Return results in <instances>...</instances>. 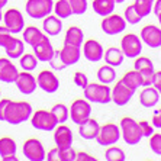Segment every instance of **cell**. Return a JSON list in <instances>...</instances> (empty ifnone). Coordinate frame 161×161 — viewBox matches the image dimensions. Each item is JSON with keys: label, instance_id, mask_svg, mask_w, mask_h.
Returning a JSON list of instances; mask_svg holds the SVG:
<instances>
[{"label": "cell", "instance_id": "cell-1", "mask_svg": "<svg viewBox=\"0 0 161 161\" xmlns=\"http://www.w3.org/2000/svg\"><path fill=\"white\" fill-rule=\"evenodd\" d=\"M32 115V106L28 102H9L6 112H4V122L10 125H20L28 120Z\"/></svg>", "mask_w": 161, "mask_h": 161}, {"label": "cell", "instance_id": "cell-2", "mask_svg": "<svg viewBox=\"0 0 161 161\" xmlns=\"http://www.w3.org/2000/svg\"><path fill=\"white\" fill-rule=\"evenodd\" d=\"M83 90H84V97H86V100L92 102V103L108 105V103L112 102L109 84H103V83H89Z\"/></svg>", "mask_w": 161, "mask_h": 161}, {"label": "cell", "instance_id": "cell-3", "mask_svg": "<svg viewBox=\"0 0 161 161\" xmlns=\"http://www.w3.org/2000/svg\"><path fill=\"white\" fill-rule=\"evenodd\" d=\"M120 138L128 145H136L142 139V134L138 122L132 118H122L120 120Z\"/></svg>", "mask_w": 161, "mask_h": 161}, {"label": "cell", "instance_id": "cell-4", "mask_svg": "<svg viewBox=\"0 0 161 161\" xmlns=\"http://www.w3.org/2000/svg\"><path fill=\"white\" fill-rule=\"evenodd\" d=\"M29 119L32 126L35 129H38V131L51 132L58 125V122H57V119L51 113V110H42L41 109V110H36V112H32Z\"/></svg>", "mask_w": 161, "mask_h": 161}, {"label": "cell", "instance_id": "cell-5", "mask_svg": "<svg viewBox=\"0 0 161 161\" xmlns=\"http://www.w3.org/2000/svg\"><path fill=\"white\" fill-rule=\"evenodd\" d=\"M96 141L99 145L109 147L116 144L120 139V129L116 124H106L99 128V132L96 135Z\"/></svg>", "mask_w": 161, "mask_h": 161}, {"label": "cell", "instance_id": "cell-6", "mask_svg": "<svg viewBox=\"0 0 161 161\" xmlns=\"http://www.w3.org/2000/svg\"><path fill=\"white\" fill-rule=\"evenodd\" d=\"M90 115H92V106H90V102L86 99H75L68 110V116L77 125L83 124L86 119H89Z\"/></svg>", "mask_w": 161, "mask_h": 161}, {"label": "cell", "instance_id": "cell-7", "mask_svg": "<svg viewBox=\"0 0 161 161\" xmlns=\"http://www.w3.org/2000/svg\"><path fill=\"white\" fill-rule=\"evenodd\" d=\"M53 0H28L26 2V13L32 19H44L53 12Z\"/></svg>", "mask_w": 161, "mask_h": 161}, {"label": "cell", "instance_id": "cell-8", "mask_svg": "<svg viewBox=\"0 0 161 161\" xmlns=\"http://www.w3.org/2000/svg\"><path fill=\"white\" fill-rule=\"evenodd\" d=\"M135 92H136L135 89L126 86L122 80H119V81L113 86V89H110V97H112V102L115 105L125 106L131 102V99L134 97Z\"/></svg>", "mask_w": 161, "mask_h": 161}, {"label": "cell", "instance_id": "cell-9", "mask_svg": "<svg viewBox=\"0 0 161 161\" xmlns=\"http://www.w3.org/2000/svg\"><path fill=\"white\" fill-rule=\"evenodd\" d=\"M120 49H122L124 55L128 58H136L142 53V41L138 35L128 34L120 41Z\"/></svg>", "mask_w": 161, "mask_h": 161}, {"label": "cell", "instance_id": "cell-10", "mask_svg": "<svg viewBox=\"0 0 161 161\" xmlns=\"http://www.w3.org/2000/svg\"><path fill=\"white\" fill-rule=\"evenodd\" d=\"M125 28H126V20L124 19V16L110 13V15L105 16L102 20V31L106 35H110V36L124 32Z\"/></svg>", "mask_w": 161, "mask_h": 161}, {"label": "cell", "instance_id": "cell-11", "mask_svg": "<svg viewBox=\"0 0 161 161\" xmlns=\"http://www.w3.org/2000/svg\"><path fill=\"white\" fill-rule=\"evenodd\" d=\"M23 155L25 158L29 161H44L45 160V148L42 145V142L36 138L26 139L23 144Z\"/></svg>", "mask_w": 161, "mask_h": 161}, {"label": "cell", "instance_id": "cell-12", "mask_svg": "<svg viewBox=\"0 0 161 161\" xmlns=\"http://www.w3.org/2000/svg\"><path fill=\"white\" fill-rule=\"evenodd\" d=\"M4 26L8 28V31L10 34H19L22 32L23 28H25V19L22 16V12L18 10V9H9L6 13L3 15Z\"/></svg>", "mask_w": 161, "mask_h": 161}, {"label": "cell", "instance_id": "cell-13", "mask_svg": "<svg viewBox=\"0 0 161 161\" xmlns=\"http://www.w3.org/2000/svg\"><path fill=\"white\" fill-rule=\"evenodd\" d=\"M36 84L39 89L47 92V93H55L57 90L60 89V80H58V77H57L53 71H49V70H42V71L38 74Z\"/></svg>", "mask_w": 161, "mask_h": 161}, {"label": "cell", "instance_id": "cell-14", "mask_svg": "<svg viewBox=\"0 0 161 161\" xmlns=\"http://www.w3.org/2000/svg\"><path fill=\"white\" fill-rule=\"evenodd\" d=\"M141 41L147 44L150 48H160L161 47V29L155 25H147L141 29Z\"/></svg>", "mask_w": 161, "mask_h": 161}, {"label": "cell", "instance_id": "cell-15", "mask_svg": "<svg viewBox=\"0 0 161 161\" xmlns=\"http://www.w3.org/2000/svg\"><path fill=\"white\" fill-rule=\"evenodd\" d=\"M54 141L57 147L61 150L73 147V132L71 129L64 124H58L54 128Z\"/></svg>", "mask_w": 161, "mask_h": 161}, {"label": "cell", "instance_id": "cell-16", "mask_svg": "<svg viewBox=\"0 0 161 161\" xmlns=\"http://www.w3.org/2000/svg\"><path fill=\"white\" fill-rule=\"evenodd\" d=\"M15 84L18 87V90L22 94H32L36 90L38 84H36V79L31 74V71H22L19 73L18 77L15 80Z\"/></svg>", "mask_w": 161, "mask_h": 161}, {"label": "cell", "instance_id": "cell-17", "mask_svg": "<svg viewBox=\"0 0 161 161\" xmlns=\"http://www.w3.org/2000/svg\"><path fill=\"white\" fill-rule=\"evenodd\" d=\"M84 44V49H83V53H84V58L90 63H99L100 60H103V53H105V49L102 47V44L96 39H87L86 42H83Z\"/></svg>", "mask_w": 161, "mask_h": 161}, {"label": "cell", "instance_id": "cell-18", "mask_svg": "<svg viewBox=\"0 0 161 161\" xmlns=\"http://www.w3.org/2000/svg\"><path fill=\"white\" fill-rule=\"evenodd\" d=\"M32 48H34V55L36 57V60L41 61V63H48L54 54L53 44L49 42L48 35H47L44 39H41L36 45H34Z\"/></svg>", "mask_w": 161, "mask_h": 161}, {"label": "cell", "instance_id": "cell-19", "mask_svg": "<svg viewBox=\"0 0 161 161\" xmlns=\"http://www.w3.org/2000/svg\"><path fill=\"white\" fill-rule=\"evenodd\" d=\"M19 71L16 65L12 63L10 58H0V81L3 83H15Z\"/></svg>", "mask_w": 161, "mask_h": 161}, {"label": "cell", "instance_id": "cell-20", "mask_svg": "<svg viewBox=\"0 0 161 161\" xmlns=\"http://www.w3.org/2000/svg\"><path fill=\"white\" fill-rule=\"evenodd\" d=\"M60 55L63 58L65 67H70V65H74L80 61L81 58V48L80 47H74V45H68L64 44L63 49H60Z\"/></svg>", "mask_w": 161, "mask_h": 161}, {"label": "cell", "instance_id": "cell-21", "mask_svg": "<svg viewBox=\"0 0 161 161\" xmlns=\"http://www.w3.org/2000/svg\"><path fill=\"white\" fill-rule=\"evenodd\" d=\"M4 51H6V55L10 60H18L19 57L25 53V42L22 39H18L12 35V38L9 39L6 44L3 45Z\"/></svg>", "mask_w": 161, "mask_h": 161}, {"label": "cell", "instance_id": "cell-22", "mask_svg": "<svg viewBox=\"0 0 161 161\" xmlns=\"http://www.w3.org/2000/svg\"><path fill=\"white\" fill-rule=\"evenodd\" d=\"M158 102H160V90H157L155 87L147 86L139 94V103L147 109L154 108Z\"/></svg>", "mask_w": 161, "mask_h": 161}, {"label": "cell", "instance_id": "cell-23", "mask_svg": "<svg viewBox=\"0 0 161 161\" xmlns=\"http://www.w3.org/2000/svg\"><path fill=\"white\" fill-rule=\"evenodd\" d=\"M99 128H100V125H99L97 120L89 118L83 124L79 125V134L81 138L87 139V141H92V139L96 138V135L99 132Z\"/></svg>", "mask_w": 161, "mask_h": 161}, {"label": "cell", "instance_id": "cell-24", "mask_svg": "<svg viewBox=\"0 0 161 161\" xmlns=\"http://www.w3.org/2000/svg\"><path fill=\"white\" fill-rule=\"evenodd\" d=\"M42 29H44L45 35L48 36H57L63 31V22L58 16H53L49 13L48 16L44 18V22H42Z\"/></svg>", "mask_w": 161, "mask_h": 161}, {"label": "cell", "instance_id": "cell-25", "mask_svg": "<svg viewBox=\"0 0 161 161\" xmlns=\"http://www.w3.org/2000/svg\"><path fill=\"white\" fill-rule=\"evenodd\" d=\"M124 53H122V49L116 48V47H110V48H108L103 53V60L106 61V64L108 65H112V67H119V65H122V63H124Z\"/></svg>", "mask_w": 161, "mask_h": 161}, {"label": "cell", "instance_id": "cell-26", "mask_svg": "<svg viewBox=\"0 0 161 161\" xmlns=\"http://www.w3.org/2000/svg\"><path fill=\"white\" fill-rule=\"evenodd\" d=\"M83 42H84V34L79 26H71L68 28L65 32V38H64V44L74 45V47H80L81 48Z\"/></svg>", "mask_w": 161, "mask_h": 161}, {"label": "cell", "instance_id": "cell-27", "mask_svg": "<svg viewBox=\"0 0 161 161\" xmlns=\"http://www.w3.org/2000/svg\"><path fill=\"white\" fill-rule=\"evenodd\" d=\"M22 32H23V42H26L31 47L36 45L41 39H44V38L47 36V35H45L42 31L38 29L36 26H28L26 29H23Z\"/></svg>", "mask_w": 161, "mask_h": 161}, {"label": "cell", "instance_id": "cell-28", "mask_svg": "<svg viewBox=\"0 0 161 161\" xmlns=\"http://www.w3.org/2000/svg\"><path fill=\"white\" fill-rule=\"evenodd\" d=\"M93 10L97 13L99 16H108L110 13H113L116 3L113 0H93Z\"/></svg>", "mask_w": 161, "mask_h": 161}, {"label": "cell", "instance_id": "cell-29", "mask_svg": "<svg viewBox=\"0 0 161 161\" xmlns=\"http://www.w3.org/2000/svg\"><path fill=\"white\" fill-rule=\"evenodd\" d=\"M97 79L100 83L103 84H112L115 80H116V71H115V67L112 65H102L97 71Z\"/></svg>", "mask_w": 161, "mask_h": 161}, {"label": "cell", "instance_id": "cell-30", "mask_svg": "<svg viewBox=\"0 0 161 161\" xmlns=\"http://www.w3.org/2000/svg\"><path fill=\"white\" fill-rule=\"evenodd\" d=\"M10 155H16V142L10 136H3L0 138V157L4 160Z\"/></svg>", "mask_w": 161, "mask_h": 161}, {"label": "cell", "instance_id": "cell-31", "mask_svg": "<svg viewBox=\"0 0 161 161\" xmlns=\"http://www.w3.org/2000/svg\"><path fill=\"white\" fill-rule=\"evenodd\" d=\"M53 10L55 12V16H58L60 19H67L73 16L71 8H70V3L67 0H58L57 3H54Z\"/></svg>", "mask_w": 161, "mask_h": 161}, {"label": "cell", "instance_id": "cell-32", "mask_svg": "<svg viewBox=\"0 0 161 161\" xmlns=\"http://www.w3.org/2000/svg\"><path fill=\"white\" fill-rule=\"evenodd\" d=\"M120 80H122L126 86L132 87V89H135V90L138 89V87L142 86V79H141V74H139V71H136V70L128 71Z\"/></svg>", "mask_w": 161, "mask_h": 161}, {"label": "cell", "instance_id": "cell-33", "mask_svg": "<svg viewBox=\"0 0 161 161\" xmlns=\"http://www.w3.org/2000/svg\"><path fill=\"white\" fill-rule=\"evenodd\" d=\"M19 65L23 71H34L38 65V60L34 54H22L19 57Z\"/></svg>", "mask_w": 161, "mask_h": 161}, {"label": "cell", "instance_id": "cell-34", "mask_svg": "<svg viewBox=\"0 0 161 161\" xmlns=\"http://www.w3.org/2000/svg\"><path fill=\"white\" fill-rule=\"evenodd\" d=\"M105 160L108 161H125L126 160V155H125V151L119 147L115 145H109V148L105 153Z\"/></svg>", "mask_w": 161, "mask_h": 161}, {"label": "cell", "instance_id": "cell-35", "mask_svg": "<svg viewBox=\"0 0 161 161\" xmlns=\"http://www.w3.org/2000/svg\"><path fill=\"white\" fill-rule=\"evenodd\" d=\"M51 113L54 115V118L57 119L58 124H65L68 119V108L64 103H57L53 106L51 109Z\"/></svg>", "mask_w": 161, "mask_h": 161}, {"label": "cell", "instance_id": "cell-36", "mask_svg": "<svg viewBox=\"0 0 161 161\" xmlns=\"http://www.w3.org/2000/svg\"><path fill=\"white\" fill-rule=\"evenodd\" d=\"M153 4H154V0H135V9H136V12H138L139 15H141V18H145V16H148L153 12Z\"/></svg>", "mask_w": 161, "mask_h": 161}, {"label": "cell", "instance_id": "cell-37", "mask_svg": "<svg viewBox=\"0 0 161 161\" xmlns=\"http://www.w3.org/2000/svg\"><path fill=\"white\" fill-rule=\"evenodd\" d=\"M124 19L126 20V23H131V25H136V23H139L142 20V18H141V15L136 12L134 4H131V6H128V8L125 9Z\"/></svg>", "mask_w": 161, "mask_h": 161}, {"label": "cell", "instance_id": "cell-38", "mask_svg": "<svg viewBox=\"0 0 161 161\" xmlns=\"http://www.w3.org/2000/svg\"><path fill=\"white\" fill-rule=\"evenodd\" d=\"M70 3V8H71L73 15H84L87 10V0H67Z\"/></svg>", "mask_w": 161, "mask_h": 161}, {"label": "cell", "instance_id": "cell-39", "mask_svg": "<svg viewBox=\"0 0 161 161\" xmlns=\"http://www.w3.org/2000/svg\"><path fill=\"white\" fill-rule=\"evenodd\" d=\"M135 70L136 71H142V70H154V64L148 57H136V60L134 63Z\"/></svg>", "mask_w": 161, "mask_h": 161}, {"label": "cell", "instance_id": "cell-40", "mask_svg": "<svg viewBox=\"0 0 161 161\" xmlns=\"http://www.w3.org/2000/svg\"><path fill=\"white\" fill-rule=\"evenodd\" d=\"M49 65H51V68L53 70H55V71H61V70H64V68H67L65 67V64H64L63 58H61L60 55V49L57 51V49H54V54L53 57H51V60L48 61Z\"/></svg>", "mask_w": 161, "mask_h": 161}, {"label": "cell", "instance_id": "cell-41", "mask_svg": "<svg viewBox=\"0 0 161 161\" xmlns=\"http://www.w3.org/2000/svg\"><path fill=\"white\" fill-rule=\"evenodd\" d=\"M148 138H150V148L153 150V153L157 154V155H161V134L155 132Z\"/></svg>", "mask_w": 161, "mask_h": 161}, {"label": "cell", "instance_id": "cell-42", "mask_svg": "<svg viewBox=\"0 0 161 161\" xmlns=\"http://www.w3.org/2000/svg\"><path fill=\"white\" fill-rule=\"evenodd\" d=\"M139 74L142 79V86H153L154 75H155L154 70H142V71H139Z\"/></svg>", "mask_w": 161, "mask_h": 161}, {"label": "cell", "instance_id": "cell-43", "mask_svg": "<svg viewBox=\"0 0 161 161\" xmlns=\"http://www.w3.org/2000/svg\"><path fill=\"white\" fill-rule=\"evenodd\" d=\"M139 125V129H141V134H142V138L144 136H151V135L154 134V126L150 124V122H147V120H141V122H138Z\"/></svg>", "mask_w": 161, "mask_h": 161}, {"label": "cell", "instance_id": "cell-44", "mask_svg": "<svg viewBox=\"0 0 161 161\" xmlns=\"http://www.w3.org/2000/svg\"><path fill=\"white\" fill-rule=\"evenodd\" d=\"M74 83H75V86H79V87H81V89H84V87L89 84V79H87V75L84 74V73L77 71L74 74Z\"/></svg>", "mask_w": 161, "mask_h": 161}, {"label": "cell", "instance_id": "cell-45", "mask_svg": "<svg viewBox=\"0 0 161 161\" xmlns=\"http://www.w3.org/2000/svg\"><path fill=\"white\" fill-rule=\"evenodd\" d=\"M12 35L13 34H10L6 26H0V47H2V48H3V45L12 38Z\"/></svg>", "mask_w": 161, "mask_h": 161}, {"label": "cell", "instance_id": "cell-46", "mask_svg": "<svg viewBox=\"0 0 161 161\" xmlns=\"http://www.w3.org/2000/svg\"><path fill=\"white\" fill-rule=\"evenodd\" d=\"M10 99H0V120H4V112L8 108Z\"/></svg>", "mask_w": 161, "mask_h": 161}, {"label": "cell", "instance_id": "cell-47", "mask_svg": "<svg viewBox=\"0 0 161 161\" xmlns=\"http://www.w3.org/2000/svg\"><path fill=\"white\" fill-rule=\"evenodd\" d=\"M96 158L94 157H90L89 154L86 153H77L75 154V161H94Z\"/></svg>", "mask_w": 161, "mask_h": 161}, {"label": "cell", "instance_id": "cell-48", "mask_svg": "<svg viewBox=\"0 0 161 161\" xmlns=\"http://www.w3.org/2000/svg\"><path fill=\"white\" fill-rule=\"evenodd\" d=\"M154 87L157 90L161 89V73L160 71H155V75H154V81H153Z\"/></svg>", "mask_w": 161, "mask_h": 161}, {"label": "cell", "instance_id": "cell-49", "mask_svg": "<svg viewBox=\"0 0 161 161\" xmlns=\"http://www.w3.org/2000/svg\"><path fill=\"white\" fill-rule=\"evenodd\" d=\"M154 12H155V16L158 19L161 18V0H155V4H153Z\"/></svg>", "mask_w": 161, "mask_h": 161}, {"label": "cell", "instance_id": "cell-50", "mask_svg": "<svg viewBox=\"0 0 161 161\" xmlns=\"http://www.w3.org/2000/svg\"><path fill=\"white\" fill-rule=\"evenodd\" d=\"M153 126L157 128V129H160L161 128V118H160V112L155 113V116L153 118Z\"/></svg>", "mask_w": 161, "mask_h": 161}, {"label": "cell", "instance_id": "cell-51", "mask_svg": "<svg viewBox=\"0 0 161 161\" xmlns=\"http://www.w3.org/2000/svg\"><path fill=\"white\" fill-rule=\"evenodd\" d=\"M3 161H18V157L16 155H10V157H6Z\"/></svg>", "mask_w": 161, "mask_h": 161}, {"label": "cell", "instance_id": "cell-52", "mask_svg": "<svg viewBox=\"0 0 161 161\" xmlns=\"http://www.w3.org/2000/svg\"><path fill=\"white\" fill-rule=\"evenodd\" d=\"M8 2H9V0H0V9L4 8V6L8 4Z\"/></svg>", "mask_w": 161, "mask_h": 161}, {"label": "cell", "instance_id": "cell-53", "mask_svg": "<svg viewBox=\"0 0 161 161\" xmlns=\"http://www.w3.org/2000/svg\"><path fill=\"white\" fill-rule=\"evenodd\" d=\"M113 2H115V3H116V4H118V3L120 4V3H125V2H126V0H113Z\"/></svg>", "mask_w": 161, "mask_h": 161}, {"label": "cell", "instance_id": "cell-54", "mask_svg": "<svg viewBox=\"0 0 161 161\" xmlns=\"http://www.w3.org/2000/svg\"><path fill=\"white\" fill-rule=\"evenodd\" d=\"M2 19H3V13H2V9H0V22H2Z\"/></svg>", "mask_w": 161, "mask_h": 161}, {"label": "cell", "instance_id": "cell-55", "mask_svg": "<svg viewBox=\"0 0 161 161\" xmlns=\"http://www.w3.org/2000/svg\"><path fill=\"white\" fill-rule=\"evenodd\" d=\"M0 97H2V92H0Z\"/></svg>", "mask_w": 161, "mask_h": 161}]
</instances>
